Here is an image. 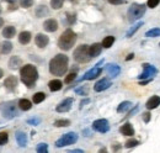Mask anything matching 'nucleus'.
Masks as SVG:
<instances>
[{"instance_id": "nucleus-7", "label": "nucleus", "mask_w": 160, "mask_h": 153, "mask_svg": "<svg viewBox=\"0 0 160 153\" xmlns=\"http://www.w3.org/2000/svg\"><path fill=\"white\" fill-rule=\"evenodd\" d=\"M78 141V135L75 132H68V134L63 135L59 140L56 142V146L57 147H65V146H69V145H73Z\"/></svg>"}, {"instance_id": "nucleus-48", "label": "nucleus", "mask_w": 160, "mask_h": 153, "mask_svg": "<svg viewBox=\"0 0 160 153\" xmlns=\"http://www.w3.org/2000/svg\"><path fill=\"white\" fill-rule=\"evenodd\" d=\"M2 25H4V20H2L1 18H0V27H1Z\"/></svg>"}, {"instance_id": "nucleus-25", "label": "nucleus", "mask_w": 160, "mask_h": 153, "mask_svg": "<svg viewBox=\"0 0 160 153\" xmlns=\"http://www.w3.org/2000/svg\"><path fill=\"white\" fill-rule=\"evenodd\" d=\"M19 108H20L22 111H27L32 108V103L27 99H20L19 100Z\"/></svg>"}, {"instance_id": "nucleus-8", "label": "nucleus", "mask_w": 160, "mask_h": 153, "mask_svg": "<svg viewBox=\"0 0 160 153\" xmlns=\"http://www.w3.org/2000/svg\"><path fill=\"white\" fill-rule=\"evenodd\" d=\"M92 129L98 132H101V134H106L110 130V125H108V121L105 120V119H99L96 121H94L92 124Z\"/></svg>"}, {"instance_id": "nucleus-47", "label": "nucleus", "mask_w": 160, "mask_h": 153, "mask_svg": "<svg viewBox=\"0 0 160 153\" xmlns=\"http://www.w3.org/2000/svg\"><path fill=\"white\" fill-rule=\"evenodd\" d=\"M2 76H4V72H2V69H1V68H0V79H1V78H2Z\"/></svg>"}, {"instance_id": "nucleus-42", "label": "nucleus", "mask_w": 160, "mask_h": 153, "mask_svg": "<svg viewBox=\"0 0 160 153\" xmlns=\"http://www.w3.org/2000/svg\"><path fill=\"white\" fill-rule=\"evenodd\" d=\"M75 93L81 94V95H86L88 94V89L86 88H78V89H75Z\"/></svg>"}, {"instance_id": "nucleus-43", "label": "nucleus", "mask_w": 160, "mask_h": 153, "mask_svg": "<svg viewBox=\"0 0 160 153\" xmlns=\"http://www.w3.org/2000/svg\"><path fill=\"white\" fill-rule=\"evenodd\" d=\"M126 0H108V3L113 4V5H120V4H123Z\"/></svg>"}, {"instance_id": "nucleus-1", "label": "nucleus", "mask_w": 160, "mask_h": 153, "mask_svg": "<svg viewBox=\"0 0 160 153\" xmlns=\"http://www.w3.org/2000/svg\"><path fill=\"white\" fill-rule=\"evenodd\" d=\"M68 62L69 59L65 55H62V53L57 55L49 62V72L53 76H64L68 71Z\"/></svg>"}, {"instance_id": "nucleus-9", "label": "nucleus", "mask_w": 160, "mask_h": 153, "mask_svg": "<svg viewBox=\"0 0 160 153\" xmlns=\"http://www.w3.org/2000/svg\"><path fill=\"white\" fill-rule=\"evenodd\" d=\"M100 64H102V61L96 64L95 68H92V69H90L89 72H86L85 76H82V78H80V82H82V80H91V79L98 78V76L102 73V68H100Z\"/></svg>"}, {"instance_id": "nucleus-18", "label": "nucleus", "mask_w": 160, "mask_h": 153, "mask_svg": "<svg viewBox=\"0 0 160 153\" xmlns=\"http://www.w3.org/2000/svg\"><path fill=\"white\" fill-rule=\"evenodd\" d=\"M106 72L111 76H117L121 73V68L117 64H107L106 66Z\"/></svg>"}, {"instance_id": "nucleus-36", "label": "nucleus", "mask_w": 160, "mask_h": 153, "mask_svg": "<svg viewBox=\"0 0 160 153\" xmlns=\"http://www.w3.org/2000/svg\"><path fill=\"white\" fill-rule=\"evenodd\" d=\"M20 5L25 9L31 8L33 5V0H20Z\"/></svg>"}, {"instance_id": "nucleus-40", "label": "nucleus", "mask_w": 160, "mask_h": 153, "mask_svg": "<svg viewBox=\"0 0 160 153\" xmlns=\"http://www.w3.org/2000/svg\"><path fill=\"white\" fill-rule=\"evenodd\" d=\"M159 3L160 0H148V6L152 8V9H154V8H157L159 5Z\"/></svg>"}, {"instance_id": "nucleus-32", "label": "nucleus", "mask_w": 160, "mask_h": 153, "mask_svg": "<svg viewBox=\"0 0 160 153\" xmlns=\"http://www.w3.org/2000/svg\"><path fill=\"white\" fill-rule=\"evenodd\" d=\"M63 3H64V0H51V6L54 10H58L63 6Z\"/></svg>"}, {"instance_id": "nucleus-45", "label": "nucleus", "mask_w": 160, "mask_h": 153, "mask_svg": "<svg viewBox=\"0 0 160 153\" xmlns=\"http://www.w3.org/2000/svg\"><path fill=\"white\" fill-rule=\"evenodd\" d=\"M28 124L37 125V124H40V119H30V120H28Z\"/></svg>"}, {"instance_id": "nucleus-23", "label": "nucleus", "mask_w": 160, "mask_h": 153, "mask_svg": "<svg viewBox=\"0 0 160 153\" xmlns=\"http://www.w3.org/2000/svg\"><path fill=\"white\" fill-rule=\"evenodd\" d=\"M15 34H16V30H15L14 26H6V27H4V30H2V36L5 38H8V40L14 37Z\"/></svg>"}, {"instance_id": "nucleus-14", "label": "nucleus", "mask_w": 160, "mask_h": 153, "mask_svg": "<svg viewBox=\"0 0 160 153\" xmlns=\"http://www.w3.org/2000/svg\"><path fill=\"white\" fill-rule=\"evenodd\" d=\"M111 85H112V84H111V82H110L108 79H101V80H99V82L94 85V90H95V92H103V90L108 89Z\"/></svg>"}, {"instance_id": "nucleus-16", "label": "nucleus", "mask_w": 160, "mask_h": 153, "mask_svg": "<svg viewBox=\"0 0 160 153\" xmlns=\"http://www.w3.org/2000/svg\"><path fill=\"white\" fill-rule=\"evenodd\" d=\"M101 50H102V43H94V45H91L89 47V53H90L91 58L98 57L101 53Z\"/></svg>"}, {"instance_id": "nucleus-17", "label": "nucleus", "mask_w": 160, "mask_h": 153, "mask_svg": "<svg viewBox=\"0 0 160 153\" xmlns=\"http://www.w3.org/2000/svg\"><path fill=\"white\" fill-rule=\"evenodd\" d=\"M159 105H160V96H158V95L152 96V98L147 101V104H145L147 109H149V110L155 109V108H158Z\"/></svg>"}, {"instance_id": "nucleus-27", "label": "nucleus", "mask_w": 160, "mask_h": 153, "mask_svg": "<svg viewBox=\"0 0 160 153\" xmlns=\"http://www.w3.org/2000/svg\"><path fill=\"white\" fill-rule=\"evenodd\" d=\"M113 42H115V37L113 36H107V37L103 38V41H102V47L110 48L113 45Z\"/></svg>"}, {"instance_id": "nucleus-4", "label": "nucleus", "mask_w": 160, "mask_h": 153, "mask_svg": "<svg viewBox=\"0 0 160 153\" xmlns=\"http://www.w3.org/2000/svg\"><path fill=\"white\" fill-rule=\"evenodd\" d=\"M73 56H74V59L78 63H88L91 59V56L89 53V46L88 45H80V46H78L77 50L74 51Z\"/></svg>"}, {"instance_id": "nucleus-5", "label": "nucleus", "mask_w": 160, "mask_h": 153, "mask_svg": "<svg viewBox=\"0 0 160 153\" xmlns=\"http://www.w3.org/2000/svg\"><path fill=\"white\" fill-rule=\"evenodd\" d=\"M145 5H143V4H133L132 6H129V9H128V14H127V16H128V20L131 21V22H134V21H137V20H139L144 14H145Z\"/></svg>"}, {"instance_id": "nucleus-2", "label": "nucleus", "mask_w": 160, "mask_h": 153, "mask_svg": "<svg viewBox=\"0 0 160 153\" xmlns=\"http://www.w3.org/2000/svg\"><path fill=\"white\" fill-rule=\"evenodd\" d=\"M20 76H21V82H22L26 87L31 88V87L35 85L36 80L38 79V72H37V69H36L35 66H32V64H26V66H23V67L21 68Z\"/></svg>"}, {"instance_id": "nucleus-11", "label": "nucleus", "mask_w": 160, "mask_h": 153, "mask_svg": "<svg viewBox=\"0 0 160 153\" xmlns=\"http://www.w3.org/2000/svg\"><path fill=\"white\" fill-rule=\"evenodd\" d=\"M73 103H74V99H73V98H67V99H64L59 105L57 106L56 110H57L58 113H67V111H69V110L72 109Z\"/></svg>"}, {"instance_id": "nucleus-44", "label": "nucleus", "mask_w": 160, "mask_h": 153, "mask_svg": "<svg viewBox=\"0 0 160 153\" xmlns=\"http://www.w3.org/2000/svg\"><path fill=\"white\" fill-rule=\"evenodd\" d=\"M143 120H144V122H149L150 121V114L145 113V114L143 115Z\"/></svg>"}, {"instance_id": "nucleus-29", "label": "nucleus", "mask_w": 160, "mask_h": 153, "mask_svg": "<svg viewBox=\"0 0 160 153\" xmlns=\"http://www.w3.org/2000/svg\"><path fill=\"white\" fill-rule=\"evenodd\" d=\"M131 106H132V104H131L129 101H123V103H121L120 106L117 108V111H118V113H124V111H127Z\"/></svg>"}, {"instance_id": "nucleus-49", "label": "nucleus", "mask_w": 160, "mask_h": 153, "mask_svg": "<svg viewBox=\"0 0 160 153\" xmlns=\"http://www.w3.org/2000/svg\"><path fill=\"white\" fill-rule=\"evenodd\" d=\"M72 152H82V151H81V150H73Z\"/></svg>"}, {"instance_id": "nucleus-24", "label": "nucleus", "mask_w": 160, "mask_h": 153, "mask_svg": "<svg viewBox=\"0 0 160 153\" xmlns=\"http://www.w3.org/2000/svg\"><path fill=\"white\" fill-rule=\"evenodd\" d=\"M31 41V34L28 31H22L19 35V42L21 45H27Z\"/></svg>"}, {"instance_id": "nucleus-37", "label": "nucleus", "mask_w": 160, "mask_h": 153, "mask_svg": "<svg viewBox=\"0 0 160 153\" xmlns=\"http://www.w3.org/2000/svg\"><path fill=\"white\" fill-rule=\"evenodd\" d=\"M38 153H46L48 151V146H47V143H40L38 146H37V150H36Z\"/></svg>"}, {"instance_id": "nucleus-33", "label": "nucleus", "mask_w": 160, "mask_h": 153, "mask_svg": "<svg viewBox=\"0 0 160 153\" xmlns=\"http://www.w3.org/2000/svg\"><path fill=\"white\" fill-rule=\"evenodd\" d=\"M69 125H70V121L69 120H57L54 122V126H57V127H67Z\"/></svg>"}, {"instance_id": "nucleus-10", "label": "nucleus", "mask_w": 160, "mask_h": 153, "mask_svg": "<svg viewBox=\"0 0 160 153\" xmlns=\"http://www.w3.org/2000/svg\"><path fill=\"white\" fill-rule=\"evenodd\" d=\"M143 69H144L143 73L138 76L139 79H148V78H152V76H154L157 73H158V69H157L155 67L148 64V63L143 64Z\"/></svg>"}, {"instance_id": "nucleus-51", "label": "nucleus", "mask_w": 160, "mask_h": 153, "mask_svg": "<svg viewBox=\"0 0 160 153\" xmlns=\"http://www.w3.org/2000/svg\"><path fill=\"white\" fill-rule=\"evenodd\" d=\"M69 1H74V0H69Z\"/></svg>"}, {"instance_id": "nucleus-30", "label": "nucleus", "mask_w": 160, "mask_h": 153, "mask_svg": "<svg viewBox=\"0 0 160 153\" xmlns=\"http://www.w3.org/2000/svg\"><path fill=\"white\" fill-rule=\"evenodd\" d=\"M48 14V10H47V8L44 6V5H41L37 8V10H36V16L37 18H42V16H44V15H47Z\"/></svg>"}, {"instance_id": "nucleus-52", "label": "nucleus", "mask_w": 160, "mask_h": 153, "mask_svg": "<svg viewBox=\"0 0 160 153\" xmlns=\"http://www.w3.org/2000/svg\"><path fill=\"white\" fill-rule=\"evenodd\" d=\"M159 46H160V45H159Z\"/></svg>"}, {"instance_id": "nucleus-50", "label": "nucleus", "mask_w": 160, "mask_h": 153, "mask_svg": "<svg viewBox=\"0 0 160 153\" xmlns=\"http://www.w3.org/2000/svg\"><path fill=\"white\" fill-rule=\"evenodd\" d=\"M0 14H1V8H0Z\"/></svg>"}, {"instance_id": "nucleus-15", "label": "nucleus", "mask_w": 160, "mask_h": 153, "mask_svg": "<svg viewBox=\"0 0 160 153\" xmlns=\"http://www.w3.org/2000/svg\"><path fill=\"white\" fill-rule=\"evenodd\" d=\"M48 42H49L48 36H46V35H43V34H38V35H36V37H35V43H36V46L40 47V48L47 47Z\"/></svg>"}, {"instance_id": "nucleus-46", "label": "nucleus", "mask_w": 160, "mask_h": 153, "mask_svg": "<svg viewBox=\"0 0 160 153\" xmlns=\"http://www.w3.org/2000/svg\"><path fill=\"white\" fill-rule=\"evenodd\" d=\"M133 57H134V55H133V53H131V55H128V57L126 58V59H127V61H129V59H132Z\"/></svg>"}, {"instance_id": "nucleus-6", "label": "nucleus", "mask_w": 160, "mask_h": 153, "mask_svg": "<svg viewBox=\"0 0 160 153\" xmlns=\"http://www.w3.org/2000/svg\"><path fill=\"white\" fill-rule=\"evenodd\" d=\"M0 111H1V115L10 120V119H14L18 116V109H16V105L14 101H8V103H2L0 105Z\"/></svg>"}, {"instance_id": "nucleus-34", "label": "nucleus", "mask_w": 160, "mask_h": 153, "mask_svg": "<svg viewBox=\"0 0 160 153\" xmlns=\"http://www.w3.org/2000/svg\"><path fill=\"white\" fill-rule=\"evenodd\" d=\"M140 26H143V22H142V21H140V22H138L137 25H134V26H133V27H132V29H131V30L127 32V37H132V35H133L134 32H137V30L139 29Z\"/></svg>"}, {"instance_id": "nucleus-3", "label": "nucleus", "mask_w": 160, "mask_h": 153, "mask_svg": "<svg viewBox=\"0 0 160 153\" xmlns=\"http://www.w3.org/2000/svg\"><path fill=\"white\" fill-rule=\"evenodd\" d=\"M75 41H77L75 32L72 30H65L58 40V47L63 51H69L75 45Z\"/></svg>"}, {"instance_id": "nucleus-21", "label": "nucleus", "mask_w": 160, "mask_h": 153, "mask_svg": "<svg viewBox=\"0 0 160 153\" xmlns=\"http://www.w3.org/2000/svg\"><path fill=\"white\" fill-rule=\"evenodd\" d=\"M20 66H22V61L20 57L14 56V57L10 58V61H9V68L10 69H18V68H20Z\"/></svg>"}, {"instance_id": "nucleus-13", "label": "nucleus", "mask_w": 160, "mask_h": 153, "mask_svg": "<svg viewBox=\"0 0 160 153\" xmlns=\"http://www.w3.org/2000/svg\"><path fill=\"white\" fill-rule=\"evenodd\" d=\"M43 29L47 32H54L58 30V22L54 19H48L43 22Z\"/></svg>"}, {"instance_id": "nucleus-39", "label": "nucleus", "mask_w": 160, "mask_h": 153, "mask_svg": "<svg viewBox=\"0 0 160 153\" xmlns=\"http://www.w3.org/2000/svg\"><path fill=\"white\" fill-rule=\"evenodd\" d=\"M75 78H77V73H75V72H72L70 74H68V76H65V83L69 84V83H72Z\"/></svg>"}, {"instance_id": "nucleus-35", "label": "nucleus", "mask_w": 160, "mask_h": 153, "mask_svg": "<svg viewBox=\"0 0 160 153\" xmlns=\"http://www.w3.org/2000/svg\"><path fill=\"white\" fill-rule=\"evenodd\" d=\"M8 141H9V135H8V132H5V131L0 132V145H5Z\"/></svg>"}, {"instance_id": "nucleus-12", "label": "nucleus", "mask_w": 160, "mask_h": 153, "mask_svg": "<svg viewBox=\"0 0 160 153\" xmlns=\"http://www.w3.org/2000/svg\"><path fill=\"white\" fill-rule=\"evenodd\" d=\"M4 87H5L9 92H14V90L16 89V87H18V79H16V76H8V78L4 80Z\"/></svg>"}, {"instance_id": "nucleus-22", "label": "nucleus", "mask_w": 160, "mask_h": 153, "mask_svg": "<svg viewBox=\"0 0 160 153\" xmlns=\"http://www.w3.org/2000/svg\"><path fill=\"white\" fill-rule=\"evenodd\" d=\"M62 87H63V83L58 80V79H54V80H51L49 83H48V88H49V90L51 92H58L62 89Z\"/></svg>"}, {"instance_id": "nucleus-28", "label": "nucleus", "mask_w": 160, "mask_h": 153, "mask_svg": "<svg viewBox=\"0 0 160 153\" xmlns=\"http://www.w3.org/2000/svg\"><path fill=\"white\" fill-rule=\"evenodd\" d=\"M44 99H46V94H44V93H42V92L36 93V94L33 95V98H32V100H33V103H35V104H40V103H42Z\"/></svg>"}, {"instance_id": "nucleus-19", "label": "nucleus", "mask_w": 160, "mask_h": 153, "mask_svg": "<svg viewBox=\"0 0 160 153\" xmlns=\"http://www.w3.org/2000/svg\"><path fill=\"white\" fill-rule=\"evenodd\" d=\"M11 51H12V43L10 41H4L0 43V53L9 55Z\"/></svg>"}, {"instance_id": "nucleus-41", "label": "nucleus", "mask_w": 160, "mask_h": 153, "mask_svg": "<svg viewBox=\"0 0 160 153\" xmlns=\"http://www.w3.org/2000/svg\"><path fill=\"white\" fill-rule=\"evenodd\" d=\"M67 19H68V24H74L75 22V20H77V16H75V14H67Z\"/></svg>"}, {"instance_id": "nucleus-38", "label": "nucleus", "mask_w": 160, "mask_h": 153, "mask_svg": "<svg viewBox=\"0 0 160 153\" xmlns=\"http://www.w3.org/2000/svg\"><path fill=\"white\" fill-rule=\"evenodd\" d=\"M138 143H139V142H138L137 140H128V141L126 142V147H127V148H132V147H136Z\"/></svg>"}, {"instance_id": "nucleus-20", "label": "nucleus", "mask_w": 160, "mask_h": 153, "mask_svg": "<svg viewBox=\"0 0 160 153\" xmlns=\"http://www.w3.org/2000/svg\"><path fill=\"white\" fill-rule=\"evenodd\" d=\"M121 134L124 136H133L134 135V130L132 127V125L129 122H126L124 125H122V127L120 129Z\"/></svg>"}, {"instance_id": "nucleus-31", "label": "nucleus", "mask_w": 160, "mask_h": 153, "mask_svg": "<svg viewBox=\"0 0 160 153\" xmlns=\"http://www.w3.org/2000/svg\"><path fill=\"white\" fill-rule=\"evenodd\" d=\"M145 36L147 37H158L160 36V29H152V30H149V31H147V34H145Z\"/></svg>"}, {"instance_id": "nucleus-26", "label": "nucleus", "mask_w": 160, "mask_h": 153, "mask_svg": "<svg viewBox=\"0 0 160 153\" xmlns=\"http://www.w3.org/2000/svg\"><path fill=\"white\" fill-rule=\"evenodd\" d=\"M16 141H18V143H19V146L20 147H25L26 145H27V137H26V135L23 134V132H16Z\"/></svg>"}]
</instances>
